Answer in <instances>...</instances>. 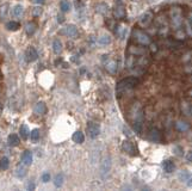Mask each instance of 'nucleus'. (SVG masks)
<instances>
[{
    "instance_id": "1a4fd4ad",
    "label": "nucleus",
    "mask_w": 192,
    "mask_h": 191,
    "mask_svg": "<svg viewBox=\"0 0 192 191\" xmlns=\"http://www.w3.org/2000/svg\"><path fill=\"white\" fill-rule=\"evenodd\" d=\"M104 65H105V69H106L110 74H116L117 68H118V65H117V61H116V60L109 59L108 55H106V62H105Z\"/></svg>"
},
{
    "instance_id": "09e8293b",
    "label": "nucleus",
    "mask_w": 192,
    "mask_h": 191,
    "mask_svg": "<svg viewBox=\"0 0 192 191\" xmlns=\"http://www.w3.org/2000/svg\"><path fill=\"white\" fill-rule=\"evenodd\" d=\"M190 111H191V114H192V107H191V108H190Z\"/></svg>"
},
{
    "instance_id": "39448f33",
    "label": "nucleus",
    "mask_w": 192,
    "mask_h": 191,
    "mask_svg": "<svg viewBox=\"0 0 192 191\" xmlns=\"http://www.w3.org/2000/svg\"><path fill=\"white\" fill-rule=\"evenodd\" d=\"M86 129H87V134L91 139H97L98 135L100 134V126L97 122H88Z\"/></svg>"
},
{
    "instance_id": "79ce46f5",
    "label": "nucleus",
    "mask_w": 192,
    "mask_h": 191,
    "mask_svg": "<svg viewBox=\"0 0 192 191\" xmlns=\"http://www.w3.org/2000/svg\"><path fill=\"white\" fill-rule=\"evenodd\" d=\"M186 185H187V186H192V176H191V177L188 178V180L186 181Z\"/></svg>"
},
{
    "instance_id": "a878e982",
    "label": "nucleus",
    "mask_w": 192,
    "mask_h": 191,
    "mask_svg": "<svg viewBox=\"0 0 192 191\" xmlns=\"http://www.w3.org/2000/svg\"><path fill=\"white\" fill-rule=\"evenodd\" d=\"M25 31H26V34H28L29 36L34 35V34H35V31H36V24H35V23H32V22L28 23V24L25 25Z\"/></svg>"
},
{
    "instance_id": "423d86ee",
    "label": "nucleus",
    "mask_w": 192,
    "mask_h": 191,
    "mask_svg": "<svg viewBox=\"0 0 192 191\" xmlns=\"http://www.w3.org/2000/svg\"><path fill=\"white\" fill-rule=\"evenodd\" d=\"M153 18H154L153 13H152L150 11H146L144 13H142V15L140 16V18H139V24H140L142 28H147V26L153 22Z\"/></svg>"
},
{
    "instance_id": "dca6fc26",
    "label": "nucleus",
    "mask_w": 192,
    "mask_h": 191,
    "mask_svg": "<svg viewBox=\"0 0 192 191\" xmlns=\"http://www.w3.org/2000/svg\"><path fill=\"white\" fill-rule=\"evenodd\" d=\"M162 168L165 172L167 173H172L174 170H175V164L172 161V160H165L162 162Z\"/></svg>"
},
{
    "instance_id": "a19ab883",
    "label": "nucleus",
    "mask_w": 192,
    "mask_h": 191,
    "mask_svg": "<svg viewBox=\"0 0 192 191\" xmlns=\"http://www.w3.org/2000/svg\"><path fill=\"white\" fill-rule=\"evenodd\" d=\"M28 189H29V190H34V189H35V184H34V183H29V184H28Z\"/></svg>"
},
{
    "instance_id": "e433bc0d",
    "label": "nucleus",
    "mask_w": 192,
    "mask_h": 191,
    "mask_svg": "<svg viewBox=\"0 0 192 191\" xmlns=\"http://www.w3.org/2000/svg\"><path fill=\"white\" fill-rule=\"evenodd\" d=\"M173 151H174V154H175V155H178V156H181V155H182V153H184L182 147H180V146H174Z\"/></svg>"
},
{
    "instance_id": "f03ea898",
    "label": "nucleus",
    "mask_w": 192,
    "mask_h": 191,
    "mask_svg": "<svg viewBox=\"0 0 192 191\" xmlns=\"http://www.w3.org/2000/svg\"><path fill=\"white\" fill-rule=\"evenodd\" d=\"M137 84H139L137 78H135V76H128V78L122 79L121 81L117 82V85H116V92H117V94H122V93L128 92L129 90L134 88Z\"/></svg>"
},
{
    "instance_id": "f3484780",
    "label": "nucleus",
    "mask_w": 192,
    "mask_h": 191,
    "mask_svg": "<svg viewBox=\"0 0 192 191\" xmlns=\"http://www.w3.org/2000/svg\"><path fill=\"white\" fill-rule=\"evenodd\" d=\"M95 11H97L98 13H102V15H106L109 13V5L105 4V3H99L97 4V6H95Z\"/></svg>"
},
{
    "instance_id": "412c9836",
    "label": "nucleus",
    "mask_w": 192,
    "mask_h": 191,
    "mask_svg": "<svg viewBox=\"0 0 192 191\" xmlns=\"http://www.w3.org/2000/svg\"><path fill=\"white\" fill-rule=\"evenodd\" d=\"M53 50H54V53L56 55L61 54V51H62V43H61V41L59 38H55L53 41Z\"/></svg>"
},
{
    "instance_id": "4be33fe9",
    "label": "nucleus",
    "mask_w": 192,
    "mask_h": 191,
    "mask_svg": "<svg viewBox=\"0 0 192 191\" xmlns=\"http://www.w3.org/2000/svg\"><path fill=\"white\" fill-rule=\"evenodd\" d=\"M175 127H177V129H178L179 131H181V133H185V131H187V130L190 129L188 123L185 122V121H178V122L175 123Z\"/></svg>"
},
{
    "instance_id": "20e7f679",
    "label": "nucleus",
    "mask_w": 192,
    "mask_h": 191,
    "mask_svg": "<svg viewBox=\"0 0 192 191\" xmlns=\"http://www.w3.org/2000/svg\"><path fill=\"white\" fill-rule=\"evenodd\" d=\"M133 40L139 44V46H143V47H147L152 43V40L149 37V35H147L144 31L140 30V29H136L133 31Z\"/></svg>"
},
{
    "instance_id": "ddd939ff",
    "label": "nucleus",
    "mask_w": 192,
    "mask_h": 191,
    "mask_svg": "<svg viewBox=\"0 0 192 191\" xmlns=\"http://www.w3.org/2000/svg\"><path fill=\"white\" fill-rule=\"evenodd\" d=\"M122 149H123V152H125V153H128V154H130V155H135V153H136L135 146H134L133 142H130L129 140L123 141V143H122Z\"/></svg>"
},
{
    "instance_id": "72a5a7b5",
    "label": "nucleus",
    "mask_w": 192,
    "mask_h": 191,
    "mask_svg": "<svg viewBox=\"0 0 192 191\" xmlns=\"http://www.w3.org/2000/svg\"><path fill=\"white\" fill-rule=\"evenodd\" d=\"M186 32H187L190 36H192V12H190L188 19H187V22H186Z\"/></svg>"
},
{
    "instance_id": "aec40b11",
    "label": "nucleus",
    "mask_w": 192,
    "mask_h": 191,
    "mask_svg": "<svg viewBox=\"0 0 192 191\" xmlns=\"http://www.w3.org/2000/svg\"><path fill=\"white\" fill-rule=\"evenodd\" d=\"M19 142H21L19 136H18V135H16V134H11V135L7 137V143H9L10 146H12V147L18 146V145H19Z\"/></svg>"
},
{
    "instance_id": "2f4dec72",
    "label": "nucleus",
    "mask_w": 192,
    "mask_h": 191,
    "mask_svg": "<svg viewBox=\"0 0 192 191\" xmlns=\"http://www.w3.org/2000/svg\"><path fill=\"white\" fill-rule=\"evenodd\" d=\"M186 34H187V32H186L185 30H182V28L177 29V30H175V38L179 40V41H182V40H185Z\"/></svg>"
},
{
    "instance_id": "2eb2a0df",
    "label": "nucleus",
    "mask_w": 192,
    "mask_h": 191,
    "mask_svg": "<svg viewBox=\"0 0 192 191\" xmlns=\"http://www.w3.org/2000/svg\"><path fill=\"white\" fill-rule=\"evenodd\" d=\"M22 162L25 166H30L32 164V152L31 151H24L22 154Z\"/></svg>"
},
{
    "instance_id": "473e14b6",
    "label": "nucleus",
    "mask_w": 192,
    "mask_h": 191,
    "mask_svg": "<svg viewBox=\"0 0 192 191\" xmlns=\"http://www.w3.org/2000/svg\"><path fill=\"white\" fill-rule=\"evenodd\" d=\"M98 42L102 44V46H106V44H110L111 43V37L109 35H103L98 38Z\"/></svg>"
},
{
    "instance_id": "a18cd8bd",
    "label": "nucleus",
    "mask_w": 192,
    "mask_h": 191,
    "mask_svg": "<svg viewBox=\"0 0 192 191\" xmlns=\"http://www.w3.org/2000/svg\"><path fill=\"white\" fill-rule=\"evenodd\" d=\"M59 18H60V19H59V22H60V23H61V22H62V21H63V17H61V16H60V17H59Z\"/></svg>"
},
{
    "instance_id": "de8ad7c7",
    "label": "nucleus",
    "mask_w": 192,
    "mask_h": 191,
    "mask_svg": "<svg viewBox=\"0 0 192 191\" xmlns=\"http://www.w3.org/2000/svg\"><path fill=\"white\" fill-rule=\"evenodd\" d=\"M3 109V104H0V110H1Z\"/></svg>"
},
{
    "instance_id": "7c9ffc66",
    "label": "nucleus",
    "mask_w": 192,
    "mask_h": 191,
    "mask_svg": "<svg viewBox=\"0 0 192 191\" xmlns=\"http://www.w3.org/2000/svg\"><path fill=\"white\" fill-rule=\"evenodd\" d=\"M62 184H63V174H62V173H59V174H56L55 178H54V185H55L56 187H61Z\"/></svg>"
},
{
    "instance_id": "c756f323",
    "label": "nucleus",
    "mask_w": 192,
    "mask_h": 191,
    "mask_svg": "<svg viewBox=\"0 0 192 191\" xmlns=\"http://www.w3.org/2000/svg\"><path fill=\"white\" fill-rule=\"evenodd\" d=\"M60 9H61L62 12H69L70 11V4H69L68 0H61Z\"/></svg>"
},
{
    "instance_id": "6e6552de",
    "label": "nucleus",
    "mask_w": 192,
    "mask_h": 191,
    "mask_svg": "<svg viewBox=\"0 0 192 191\" xmlns=\"http://www.w3.org/2000/svg\"><path fill=\"white\" fill-rule=\"evenodd\" d=\"M60 34L61 35H66V36H68V37H76L78 36V29H76V26L75 25H73V24H69V25H67V26H64L61 31H60Z\"/></svg>"
},
{
    "instance_id": "9d476101",
    "label": "nucleus",
    "mask_w": 192,
    "mask_h": 191,
    "mask_svg": "<svg viewBox=\"0 0 192 191\" xmlns=\"http://www.w3.org/2000/svg\"><path fill=\"white\" fill-rule=\"evenodd\" d=\"M25 59L28 62H34L38 59V53L34 47H29L25 51Z\"/></svg>"
},
{
    "instance_id": "393cba45",
    "label": "nucleus",
    "mask_w": 192,
    "mask_h": 191,
    "mask_svg": "<svg viewBox=\"0 0 192 191\" xmlns=\"http://www.w3.org/2000/svg\"><path fill=\"white\" fill-rule=\"evenodd\" d=\"M19 28H21V24H19L18 22L11 21V22H9V23L6 24V29H7L9 31H17Z\"/></svg>"
},
{
    "instance_id": "37998d69",
    "label": "nucleus",
    "mask_w": 192,
    "mask_h": 191,
    "mask_svg": "<svg viewBox=\"0 0 192 191\" xmlns=\"http://www.w3.org/2000/svg\"><path fill=\"white\" fill-rule=\"evenodd\" d=\"M41 12H42V11H41V9H36V10H35V16L41 15Z\"/></svg>"
},
{
    "instance_id": "4c0bfd02",
    "label": "nucleus",
    "mask_w": 192,
    "mask_h": 191,
    "mask_svg": "<svg viewBox=\"0 0 192 191\" xmlns=\"http://www.w3.org/2000/svg\"><path fill=\"white\" fill-rule=\"evenodd\" d=\"M50 180V174H49V172H44L43 174H42V181L43 183H48Z\"/></svg>"
},
{
    "instance_id": "cd10ccee",
    "label": "nucleus",
    "mask_w": 192,
    "mask_h": 191,
    "mask_svg": "<svg viewBox=\"0 0 192 191\" xmlns=\"http://www.w3.org/2000/svg\"><path fill=\"white\" fill-rule=\"evenodd\" d=\"M9 4L5 3L4 5H1V7H0V17H1V19H5L7 17V13H9Z\"/></svg>"
},
{
    "instance_id": "7ed1b4c3",
    "label": "nucleus",
    "mask_w": 192,
    "mask_h": 191,
    "mask_svg": "<svg viewBox=\"0 0 192 191\" xmlns=\"http://www.w3.org/2000/svg\"><path fill=\"white\" fill-rule=\"evenodd\" d=\"M169 18H171V25L173 28V30L180 29L181 24H182V11L180 7L174 6L169 11Z\"/></svg>"
},
{
    "instance_id": "6ab92c4d",
    "label": "nucleus",
    "mask_w": 192,
    "mask_h": 191,
    "mask_svg": "<svg viewBox=\"0 0 192 191\" xmlns=\"http://www.w3.org/2000/svg\"><path fill=\"white\" fill-rule=\"evenodd\" d=\"M30 129H29V127L26 126V124H23L22 127H21V129H19V134H21V137L23 139V140H28V137L30 136Z\"/></svg>"
},
{
    "instance_id": "a211bd4d",
    "label": "nucleus",
    "mask_w": 192,
    "mask_h": 191,
    "mask_svg": "<svg viewBox=\"0 0 192 191\" xmlns=\"http://www.w3.org/2000/svg\"><path fill=\"white\" fill-rule=\"evenodd\" d=\"M116 34L121 40H124L127 37V35H128V28L124 26V25H119L117 28V30H116Z\"/></svg>"
},
{
    "instance_id": "b1692460",
    "label": "nucleus",
    "mask_w": 192,
    "mask_h": 191,
    "mask_svg": "<svg viewBox=\"0 0 192 191\" xmlns=\"http://www.w3.org/2000/svg\"><path fill=\"white\" fill-rule=\"evenodd\" d=\"M72 139H73V141H74L75 143H82V142L85 141V136H84V134H82L81 131H75V133L73 134Z\"/></svg>"
},
{
    "instance_id": "49530a36",
    "label": "nucleus",
    "mask_w": 192,
    "mask_h": 191,
    "mask_svg": "<svg viewBox=\"0 0 192 191\" xmlns=\"http://www.w3.org/2000/svg\"><path fill=\"white\" fill-rule=\"evenodd\" d=\"M188 94H190L191 97H192V90H190V91H188Z\"/></svg>"
},
{
    "instance_id": "5701e85b",
    "label": "nucleus",
    "mask_w": 192,
    "mask_h": 191,
    "mask_svg": "<svg viewBox=\"0 0 192 191\" xmlns=\"http://www.w3.org/2000/svg\"><path fill=\"white\" fill-rule=\"evenodd\" d=\"M23 13H24V7L22 6V5H16V6H13V9H12V15L16 17V18H19V17H22L23 16Z\"/></svg>"
},
{
    "instance_id": "0eeeda50",
    "label": "nucleus",
    "mask_w": 192,
    "mask_h": 191,
    "mask_svg": "<svg viewBox=\"0 0 192 191\" xmlns=\"http://www.w3.org/2000/svg\"><path fill=\"white\" fill-rule=\"evenodd\" d=\"M162 139V134L161 131L158 129V128H152L148 133V140L152 141V142H155V143H159Z\"/></svg>"
},
{
    "instance_id": "c9c22d12",
    "label": "nucleus",
    "mask_w": 192,
    "mask_h": 191,
    "mask_svg": "<svg viewBox=\"0 0 192 191\" xmlns=\"http://www.w3.org/2000/svg\"><path fill=\"white\" fill-rule=\"evenodd\" d=\"M26 174V170H25V167L24 166H17V168H16V176L17 177H21V178H23L24 176Z\"/></svg>"
},
{
    "instance_id": "ea45409f",
    "label": "nucleus",
    "mask_w": 192,
    "mask_h": 191,
    "mask_svg": "<svg viewBox=\"0 0 192 191\" xmlns=\"http://www.w3.org/2000/svg\"><path fill=\"white\" fill-rule=\"evenodd\" d=\"M186 159H187V161L192 162V151H190V152L186 154Z\"/></svg>"
},
{
    "instance_id": "bb28decb",
    "label": "nucleus",
    "mask_w": 192,
    "mask_h": 191,
    "mask_svg": "<svg viewBox=\"0 0 192 191\" xmlns=\"http://www.w3.org/2000/svg\"><path fill=\"white\" fill-rule=\"evenodd\" d=\"M9 165H10V159L7 156H3L1 159H0V170H7L9 168Z\"/></svg>"
},
{
    "instance_id": "f257e3e1",
    "label": "nucleus",
    "mask_w": 192,
    "mask_h": 191,
    "mask_svg": "<svg viewBox=\"0 0 192 191\" xmlns=\"http://www.w3.org/2000/svg\"><path fill=\"white\" fill-rule=\"evenodd\" d=\"M130 118H131V124L133 129L135 130L136 134L142 133V127H143V121H144V112L143 108L140 103H134L131 109H130Z\"/></svg>"
},
{
    "instance_id": "9b49d317",
    "label": "nucleus",
    "mask_w": 192,
    "mask_h": 191,
    "mask_svg": "<svg viewBox=\"0 0 192 191\" xmlns=\"http://www.w3.org/2000/svg\"><path fill=\"white\" fill-rule=\"evenodd\" d=\"M34 114L36 116H43L47 114V105L43 102H38L34 107Z\"/></svg>"
},
{
    "instance_id": "8fccbe9b",
    "label": "nucleus",
    "mask_w": 192,
    "mask_h": 191,
    "mask_svg": "<svg viewBox=\"0 0 192 191\" xmlns=\"http://www.w3.org/2000/svg\"><path fill=\"white\" fill-rule=\"evenodd\" d=\"M191 62H192V51H191Z\"/></svg>"
},
{
    "instance_id": "c85d7f7f",
    "label": "nucleus",
    "mask_w": 192,
    "mask_h": 191,
    "mask_svg": "<svg viewBox=\"0 0 192 191\" xmlns=\"http://www.w3.org/2000/svg\"><path fill=\"white\" fill-rule=\"evenodd\" d=\"M190 177H191V173H190L188 171H186V170L180 171V173H179V176H178V178H179L181 181H184V183H186V181L188 180Z\"/></svg>"
},
{
    "instance_id": "c03bdc74",
    "label": "nucleus",
    "mask_w": 192,
    "mask_h": 191,
    "mask_svg": "<svg viewBox=\"0 0 192 191\" xmlns=\"http://www.w3.org/2000/svg\"><path fill=\"white\" fill-rule=\"evenodd\" d=\"M35 3H36V4H40V5H42V4L44 3V0H35Z\"/></svg>"
},
{
    "instance_id": "f704fd0d",
    "label": "nucleus",
    "mask_w": 192,
    "mask_h": 191,
    "mask_svg": "<svg viewBox=\"0 0 192 191\" xmlns=\"http://www.w3.org/2000/svg\"><path fill=\"white\" fill-rule=\"evenodd\" d=\"M30 140H31L32 142H37V141L40 140V130H38V129L31 130V133H30Z\"/></svg>"
},
{
    "instance_id": "f8f14e48",
    "label": "nucleus",
    "mask_w": 192,
    "mask_h": 191,
    "mask_svg": "<svg viewBox=\"0 0 192 191\" xmlns=\"http://www.w3.org/2000/svg\"><path fill=\"white\" fill-rule=\"evenodd\" d=\"M114 15H115L116 18H119V19H122V18L125 17V7H124V5L122 3H118V4L115 5Z\"/></svg>"
},
{
    "instance_id": "58836bf2",
    "label": "nucleus",
    "mask_w": 192,
    "mask_h": 191,
    "mask_svg": "<svg viewBox=\"0 0 192 191\" xmlns=\"http://www.w3.org/2000/svg\"><path fill=\"white\" fill-rule=\"evenodd\" d=\"M150 50H152L153 53H156V51H158V46H156L155 43H150Z\"/></svg>"
},
{
    "instance_id": "4468645a",
    "label": "nucleus",
    "mask_w": 192,
    "mask_h": 191,
    "mask_svg": "<svg viewBox=\"0 0 192 191\" xmlns=\"http://www.w3.org/2000/svg\"><path fill=\"white\" fill-rule=\"evenodd\" d=\"M129 54H133L135 56H143V55H146V49L143 48V46H141V47L131 46L129 48Z\"/></svg>"
}]
</instances>
